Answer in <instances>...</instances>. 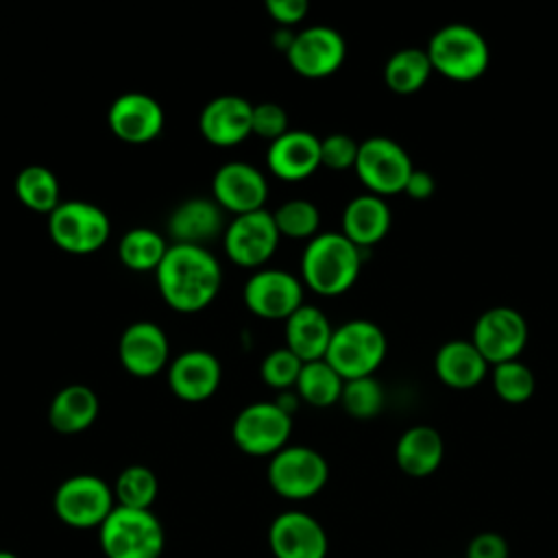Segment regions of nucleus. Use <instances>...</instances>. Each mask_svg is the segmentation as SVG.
Instances as JSON below:
<instances>
[{
    "mask_svg": "<svg viewBox=\"0 0 558 558\" xmlns=\"http://www.w3.org/2000/svg\"><path fill=\"white\" fill-rule=\"evenodd\" d=\"M268 15L283 28L299 24L307 15V2L305 0H266Z\"/></svg>",
    "mask_w": 558,
    "mask_h": 558,
    "instance_id": "obj_40",
    "label": "nucleus"
},
{
    "mask_svg": "<svg viewBox=\"0 0 558 558\" xmlns=\"http://www.w3.org/2000/svg\"><path fill=\"white\" fill-rule=\"evenodd\" d=\"M15 196L26 209L50 216L61 205V185L50 168L33 163L17 172Z\"/></svg>",
    "mask_w": 558,
    "mask_h": 558,
    "instance_id": "obj_28",
    "label": "nucleus"
},
{
    "mask_svg": "<svg viewBox=\"0 0 558 558\" xmlns=\"http://www.w3.org/2000/svg\"><path fill=\"white\" fill-rule=\"evenodd\" d=\"M272 218L281 238L312 240L314 235H318L320 211L312 201L290 198L272 211Z\"/></svg>",
    "mask_w": 558,
    "mask_h": 558,
    "instance_id": "obj_33",
    "label": "nucleus"
},
{
    "mask_svg": "<svg viewBox=\"0 0 558 558\" xmlns=\"http://www.w3.org/2000/svg\"><path fill=\"white\" fill-rule=\"evenodd\" d=\"M270 488L290 501H303L318 495L329 477L323 453L305 445H288L277 451L266 469Z\"/></svg>",
    "mask_w": 558,
    "mask_h": 558,
    "instance_id": "obj_9",
    "label": "nucleus"
},
{
    "mask_svg": "<svg viewBox=\"0 0 558 558\" xmlns=\"http://www.w3.org/2000/svg\"><path fill=\"white\" fill-rule=\"evenodd\" d=\"M266 163L281 181H305L320 168V140L310 131L290 129L268 144Z\"/></svg>",
    "mask_w": 558,
    "mask_h": 558,
    "instance_id": "obj_21",
    "label": "nucleus"
},
{
    "mask_svg": "<svg viewBox=\"0 0 558 558\" xmlns=\"http://www.w3.org/2000/svg\"><path fill=\"white\" fill-rule=\"evenodd\" d=\"M279 229L272 211L259 209L242 216H233L222 233L225 255L242 268L259 270L275 255L279 246Z\"/></svg>",
    "mask_w": 558,
    "mask_h": 558,
    "instance_id": "obj_11",
    "label": "nucleus"
},
{
    "mask_svg": "<svg viewBox=\"0 0 558 558\" xmlns=\"http://www.w3.org/2000/svg\"><path fill=\"white\" fill-rule=\"evenodd\" d=\"M386 336L379 325L355 318L333 329L325 362L344 379L371 377L386 357Z\"/></svg>",
    "mask_w": 558,
    "mask_h": 558,
    "instance_id": "obj_4",
    "label": "nucleus"
},
{
    "mask_svg": "<svg viewBox=\"0 0 558 558\" xmlns=\"http://www.w3.org/2000/svg\"><path fill=\"white\" fill-rule=\"evenodd\" d=\"M292 414L277 401H255L244 405L231 425V438L240 451L255 458H272L288 447Z\"/></svg>",
    "mask_w": 558,
    "mask_h": 558,
    "instance_id": "obj_8",
    "label": "nucleus"
},
{
    "mask_svg": "<svg viewBox=\"0 0 558 558\" xmlns=\"http://www.w3.org/2000/svg\"><path fill=\"white\" fill-rule=\"evenodd\" d=\"M288 111L277 102H257L253 105V135L268 142L279 140L288 133Z\"/></svg>",
    "mask_w": 558,
    "mask_h": 558,
    "instance_id": "obj_38",
    "label": "nucleus"
},
{
    "mask_svg": "<svg viewBox=\"0 0 558 558\" xmlns=\"http://www.w3.org/2000/svg\"><path fill=\"white\" fill-rule=\"evenodd\" d=\"M432 68L451 81H475L490 63L486 39L466 24H447L438 28L427 46Z\"/></svg>",
    "mask_w": 558,
    "mask_h": 558,
    "instance_id": "obj_5",
    "label": "nucleus"
},
{
    "mask_svg": "<svg viewBox=\"0 0 558 558\" xmlns=\"http://www.w3.org/2000/svg\"><path fill=\"white\" fill-rule=\"evenodd\" d=\"M508 541L497 532H480L466 545V558H508Z\"/></svg>",
    "mask_w": 558,
    "mask_h": 558,
    "instance_id": "obj_39",
    "label": "nucleus"
},
{
    "mask_svg": "<svg viewBox=\"0 0 558 558\" xmlns=\"http://www.w3.org/2000/svg\"><path fill=\"white\" fill-rule=\"evenodd\" d=\"M360 144L347 133H331L320 140V166L331 170H347L355 166Z\"/></svg>",
    "mask_w": 558,
    "mask_h": 558,
    "instance_id": "obj_37",
    "label": "nucleus"
},
{
    "mask_svg": "<svg viewBox=\"0 0 558 558\" xmlns=\"http://www.w3.org/2000/svg\"><path fill=\"white\" fill-rule=\"evenodd\" d=\"M434 190H436L434 177H432L427 170H416V168H414V172L410 174L408 185H405L403 192H405L410 198L425 201V198H429V196L434 194Z\"/></svg>",
    "mask_w": 558,
    "mask_h": 558,
    "instance_id": "obj_41",
    "label": "nucleus"
},
{
    "mask_svg": "<svg viewBox=\"0 0 558 558\" xmlns=\"http://www.w3.org/2000/svg\"><path fill=\"white\" fill-rule=\"evenodd\" d=\"M386 401L381 384L371 375V377H360V379H349L342 386L340 403L342 408L353 416V418H373L381 412Z\"/></svg>",
    "mask_w": 558,
    "mask_h": 558,
    "instance_id": "obj_34",
    "label": "nucleus"
},
{
    "mask_svg": "<svg viewBox=\"0 0 558 558\" xmlns=\"http://www.w3.org/2000/svg\"><path fill=\"white\" fill-rule=\"evenodd\" d=\"M471 342L493 366L517 360L527 344V323L512 307H490L475 320Z\"/></svg>",
    "mask_w": 558,
    "mask_h": 558,
    "instance_id": "obj_13",
    "label": "nucleus"
},
{
    "mask_svg": "<svg viewBox=\"0 0 558 558\" xmlns=\"http://www.w3.org/2000/svg\"><path fill=\"white\" fill-rule=\"evenodd\" d=\"M301 368H303V362L288 347H279L264 355L259 364V375L268 388L286 392L296 386Z\"/></svg>",
    "mask_w": 558,
    "mask_h": 558,
    "instance_id": "obj_36",
    "label": "nucleus"
},
{
    "mask_svg": "<svg viewBox=\"0 0 558 558\" xmlns=\"http://www.w3.org/2000/svg\"><path fill=\"white\" fill-rule=\"evenodd\" d=\"M166 238L150 227H133L118 242V257L124 268L133 272L157 270L166 251Z\"/></svg>",
    "mask_w": 558,
    "mask_h": 558,
    "instance_id": "obj_29",
    "label": "nucleus"
},
{
    "mask_svg": "<svg viewBox=\"0 0 558 558\" xmlns=\"http://www.w3.org/2000/svg\"><path fill=\"white\" fill-rule=\"evenodd\" d=\"M113 508V486L92 473L65 477L52 495V510L57 519L76 530L100 527Z\"/></svg>",
    "mask_w": 558,
    "mask_h": 558,
    "instance_id": "obj_6",
    "label": "nucleus"
},
{
    "mask_svg": "<svg viewBox=\"0 0 558 558\" xmlns=\"http://www.w3.org/2000/svg\"><path fill=\"white\" fill-rule=\"evenodd\" d=\"M118 357L133 377H155L170 364L168 336L153 320H135L120 336Z\"/></svg>",
    "mask_w": 558,
    "mask_h": 558,
    "instance_id": "obj_18",
    "label": "nucleus"
},
{
    "mask_svg": "<svg viewBox=\"0 0 558 558\" xmlns=\"http://www.w3.org/2000/svg\"><path fill=\"white\" fill-rule=\"evenodd\" d=\"M333 327L316 305L303 303L286 320V347L305 364L325 360Z\"/></svg>",
    "mask_w": 558,
    "mask_h": 558,
    "instance_id": "obj_23",
    "label": "nucleus"
},
{
    "mask_svg": "<svg viewBox=\"0 0 558 558\" xmlns=\"http://www.w3.org/2000/svg\"><path fill=\"white\" fill-rule=\"evenodd\" d=\"M220 360L207 349H187L168 364V386L172 395L187 403H201L220 388Z\"/></svg>",
    "mask_w": 558,
    "mask_h": 558,
    "instance_id": "obj_20",
    "label": "nucleus"
},
{
    "mask_svg": "<svg viewBox=\"0 0 558 558\" xmlns=\"http://www.w3.org/2000/svg\"><path fill=\"white\" fill-rule=\"evenodd\" d=\"M353 168L357 172V179L366 185V190L381 198L403 192L410 174L414 172L412 159L405 153V148L399 142L384 135H375L360 142Z\"/></svg>",
    "mask_w": 558,
    "mask_h": 558,
    "instance_id": "obj_10",
    "label": "nucleus"
},
{
    "mask_svg": "<svg viewBox=\"0 0 558 558\" xmlns=\"http://www.w3.org/2000/svg\"><path fill=\"white\" fill-rule=\"evenodd\" d=\"M434 368L445 386L469 390L486 377L488 362L471 340H449L438 349Z\"/></svg>",
    "mask_w": 558,
    "mask_h": 558,
    "instance_id": "obj_25",
    "label": "nucleus"
},
{
    "mask_svg": "<svg viewBox=\"0 0 558 558\" xmlns=\"http://www.w3.org/2000/svg\"><path fill=\"white\" fill-rule=\"evenodd\" d=\"M242 299L257 318L286 323L303 305V281L281 268H259L246 279Z\"/></svg>",
    "mask_w": 558,
    "mask_h": 558,
    "instance_id": "obj_12",
    "label": "nucleus"
},
{
    "mask_svg": "<svg viewBox=\"0 0 558 558\" xmlns=\"http://www.w3.org/2000/svg\"><path fill=\"white\" fill-rule=\"evenodd\" d=\"M225 211L214 198H187L177 205L168 218L172 244L205 246L225 233Z\"/></svg>",
    "mask_w": 558,
    "mask_h": 558,
    "instance_id": "obj_22",
    "label": "nucleus"
},
{
    "mask_svg": "<svg viewBox=\"0 0 558 558\" xmlns=\"http://www.w3.org/2000/svg\"><path fill=\"white\" fill-rule=\"evenodd\" d=\"M198 131L211 146H238L253 135V105L235 94L216 96L201 109Z\"/></svg>",
    "mask_w": 558,
    "mask_h": 558,
    "instance_id": "obj_19",
    "label": "nucleus"
},
{
    "mask_svg": "<svg viewBox=\"0 0 558 558\" xmlns=\"http://www.w3.org/2000/svg\"><path fill=\"white\" fill-rule=\"evenodd\" d=\"M390 222L386 201L371 192L351 198L342 211V233L360 248L377 244L388 233Z\"/></svg>",
    "mask_w": 558,
    "mask_h": 558,
    "instance_id": "obj_24",
    "label": "nucleus"
},
{
    "mask_svg": "<svg viewBox=\"0 0 558 558\" xmlns=\"http://www.w3.org/2000/svg\"><path fill=\"white\" fill-rule=\"evenodd\" d=\"M362 268V248L342 231L314 235L301 255V281L323 296L347 292Z\"/></svg>",
    "mask_w": 558,
    "mask_h": 558,
    "instance_id": "obj_2",
    "label": "nucleus"
},
{
    "mask_svg": "<svg viewBox=\"0 0 558 558\" xmlns=\"http://www.w3.org/2000/svg\"><path fill=\"white\" fill-rule=\"evenodd\" d=\"M50 240L70 255H89L100 251L111 235V220L94 203L61 201L48 216Z\"/></svg>",
    "mask_w": 558,
    "mask_h": 558,
    "instance_id": "obj_7",
    "label": "nucleus"
},
{
    "mask_svg": "<svg viewBox=\"0 0 558 558\" xmlns=\"http://www.w3.org/2000/svg\"><path fill=\"white\" fill-rule=\"evenodd\" d=\"M442 456V436L429 425H414L405 429L395 447V460L410 477L432 475L440 466Z\"/></svg>",
    "mask_w": 558,
    "mask_h": 558,
    "instance_id": "obj_27",
    "label": "nucleus"
},
{
    "mask_svg": "<svg viewBox=\"0 0 558 558\" xmlns=\"http://www.w3.org/2000/svg\"><path fill=\"white\" fill-rule=\"evenodd\" d=\"M0 558H20V556L11 549H0Z\"/></svg>",
    "mask_w": 558,
    "mask_h": 558,
    "instance_id": "obj_42",
    "label": "nucleus"
},
{
    "mask_svg": "<svg viewBox=\"0 0 558 558\" xmlns=\"http://www.w3.org/2000/svg\"><path fill=\"white\" fill-rule=\"evenodd\" d=\"M98 395L85 384L63 386L50 401L48 421L59 434H81L98 418Z\"/></svg>",
    "mask_w": 558,
    "mask_h": 558,
    "instance_id": "obj_26",
    "label": "nucleus"
},
{
    "mask_svg": "<svg viewBox=\"0 0 558 558\" xmlns=\"http://www.w3.org/2000/svg\"><path fill=\"white\" fill-rule=\"evenodd\" d=\"M432 70L434 68L427 57V50L401 48L386 61L384 81L395 94L408 96L418 92L427 83Z\"/></svg>",
    "mask_w": 558,
    "mask_h": 558,
    "instance_id": "obj_30",
    "label": "nucleus"
},
{
    "mask_svg": "<svg viewBox=\"0 0 558 558\" xmlns=\"http://www.w3.org/2000/svg\"><path fill=\"white\" fill-rule=\"evenodd\" d=\"M493 388L506 403H525L534 395V373L519 360L493 366Z\"/></svg>",
    "mask_w": 558,
    "mask_h": 558,
    "instance_id": "obj_35",
    "label": "nucleus"
},
{
    "mask_svg": "<svg viewBox=\"0 0 558 558\" xmlns=\"http://www.w3.org/2000/svg\"><path fill=\"white\" fill-rule=\"evenodd\" d=\"M268 547L275 558H325L329 541L318 519L303 510H286L270 521Z\"/></svg>",
    "mask_w": 558,
    "mask_h": 558,
    "instance_id": "obj_17",
    "label": "nucleus"
},
{
    "mask_svg": "<svg viewBox=\"0 0 558 558\" xmlns=\"http://www.w3.org/2000/svg\"><path fill=\"white\" fill-rule=\"evenodd\" d=\"M347 57L342 35L331 26H307L292 37L286 59L303 78H325L340 70Z\"/></svg>",
    "mask_w": 558,
    "mask_h": 558,
    "instance_id": "obj_14",
    "label": "nucleus"
},
{
    "mask_svg": "<svg viewBox=\"0 0 558 558\" xmlns=\"http://www.w3.org/2000/svg\"><path fill=\"white\" fill-rule=\"evenodd\" d=\"M155 277L163 303L181 314L205 310L222 286L220 262L207 246L194 244L170 242Z\"/></svg>",
    "mask_w": 558,
    "mask_h": 558,
    "instance_id": "obj_1",
    "label": "nucleus"
},
{
    "mask_svg": "<svg viewBox=\"0 0 558 558\" xmlns=\"http://www.w3.org/2000/svg\"><path fill=\"white\" fill-rule=\"evenodd\" d=\"M107 124L120 142L142 146L161 135L166 113L153 96L144 92H126L109 105Z\"/></svg>",
    "mask_w": 558,
    "mask_h": 558,
    "instance_id": "obj_16",
    "label": "nucleus"
},
{
    "mask_svg": "<svg viewBox=\"0 0 558 558\" xmlns=\"http://www.w3.org/2000/svg\"><path fill=\"white\" fill-rule=\"evenodd\" d=\"M342 386L344 379L325 360H316L303 364L294 388L307 405L329 408L333 403H340Z\"/></svg>",
    "mask_w": 558,
    "mask_h": 558,
    "instance_id": "obj_31",
    "label": "nucleus"
},
{
    "mask_svg": "<svg viewBox=\"0 0 558 558\" xmlns=\"http://www.w3.org/2000/svg\"><path fill=\"white\" fill-rule=\"evenodd\" d=\"M105 558H161L166 530L153 510L116 506L98 527Z\"/></svg>",
    "mask_w": 558,
    "mask_h": 558,
    "instance_id": "obj_3",
    "label": "nucleus"
},
{
    "mask_svg": "<svg viewBox=\"0 0 558 558\" xmlns=\"http://www.w3.org/2000/svg\"><path fill=\"white\" fill-rule=\"evenodd\" d=\"M159 493V482L153 469L144 464H129L124 466L116 482H113V497L116 506L135 508V510H150Z\"/></svg>",
    "mask_w": 558,
    "mask_h": 558,
    "instance_id": "obj_32",
    "label": "nucleus"
},
{
    "mask_svg": "<svg viewBox=\"0 0 558 558\" xmlns=\"http://www.w3.org/2000/svg\"><path fill=\"white\" fill-rule=\"evenodd\" d=\"M211 198L233 216L259 211L266 209L268 181L262 170L246 161H227L214 172Z\"/></svg>",
    "mask_w": 558,
    "mask_h": 558,
    "instance_id": "obj_15",
    "label": "nucleus"
}]
</instances>
